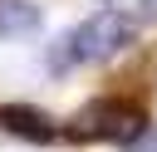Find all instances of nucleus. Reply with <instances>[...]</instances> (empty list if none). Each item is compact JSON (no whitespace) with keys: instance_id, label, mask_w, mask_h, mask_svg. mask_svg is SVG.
<instances>
[{"instance_id":"1","label":"nucleus","mask_w":157,"mask_h":152,"mask_svg":"<svg viewBox=\"0 0 157 152\" xmlns=\"http://www.w3.org/2000/svg\"><path fill=\"white\" fill-rule=\"evenodd\" d=\"M147 127V108L137 98H93L88 108H78L64 127L69 142H132Z\"/></svg>"},{"instance_id":"2","label":"nucleus","mask_w":157,"mask_h":152,"mask_svg":"<svg viewBox=\"0 0 157 152\" xmlns=\"http://www.w3.org/2000/svg\"><path fill=\"white\" fill-rule=\"evenodd\" d=\"M128 34H132V20H128L123 10H93V15L69 34V44H74V59L98 64V59H113V54L128 44Z\"/></svg>"},{"instance_id":"3","label":"nucleus","mask_w":157,"mask_h":152,"mask_svg":"<svg viewBox=\"0 0 157 152\" xmlns=\"http://www.w3.org/2000/svg\"><path fill=\"white\" fill-rule=\"evenodd\" d=\"M0 127H5L10 137H20V142H34V147H44V142L59 137L54 118L39 113V108H29V103H5V108H0Z\"/></svg>"},{"instance_id":"4","label":"nucleus","mask_w":157,"mask_h":152,"mask_svg":"<svg viewBox=\"0 0 157 152\" xmlns=\"http://www.w3.org/2000/svg\"><path fill=\"white\" fill-rule=\"evenodd\" d=\"M39 29V10L29 0H0V39H20Z\"/></svg>"},{"instance_id":"5","label":"nucleus","mask_w":157,"mask_h":152,"mask_svg":"<svg viewBox=\"0 0 157 152\" xmlns=\"http://www.w3.org/2000/svg\"><path fill=\"white\" fill-rule=\"evenodd\" d=\"M123 152H157V127H142L132 142H123Z\"/></svg>"}]
</instances>
